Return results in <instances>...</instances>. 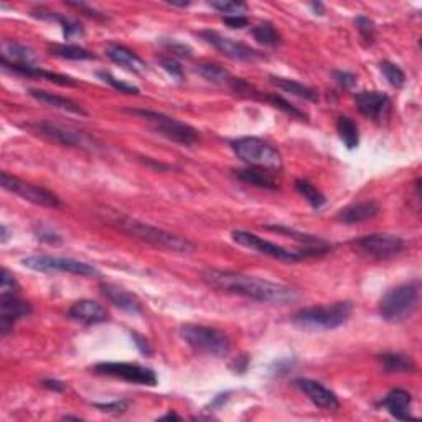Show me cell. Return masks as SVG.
I'll use <instances>...</instances> for the list:
<instances>
[{"mask_svg": "<svg viewBox=\"0 0 422 422\" xmlns=\"http://www.w3.org/2000/svg\"><path fill=\"white\" fill-rule=\"evenodd\" d=\"M201 281L211 289L229 295H241L261 304H289L299 299L294 287L248 276L243 272L206 269L201 272Z\"/></svg>", "mask_w": 422, "mask_h": 422, "instance_id": "obj_1", "label": "cell"}, {"mask_svg": "<svg viewBox=\"0 0 422 422\" xmlns=\"http://www.w3.org/2000/svg\"><path fill=\"white\" fill-rule=\"evenodd\" d=\"M101 217L106 223L117 228L121 233L141 239V241L151 244L153 248H160L177 254H190L195 251V244L186 238L165 231V229L153 226V224L143 223L141 219L126 217V215L117 213L114 210L101 211Z\"/></svg>", "mask_w": 422, "mask_h": 422, "instance_id": "obj_2", "label": "cell"}, {"mask_svg": "<svg viewBox=\"0 0 422 422\" xmlns=\"http://www.w3.org/2000/svg\"><path fill=\"white\" fill-rule=\"evenodd\" d=\"M352 314V302H333L328 305H315L295 312L292 324L305 332H328L347 324Z\"/></svg>", "mask_w": 422, "mask_h": 422, "instance_id": "obj_3", "label": "cell"}, {"mask_svg": "<svg viewBox=\"0 0 422 422\" xmlns=\"http://www.w3.org/2000/svg\"><path fill=\"white\" fill-rule=\"evenodd\" d=\"M231 238L239 246L248 248L254 252L264 254V256H269L282 262H300L305 261V259L320 257L330 251V246H305L304 249H289L267 241L264 238H259L254 233L243 231V229H234L231 233Z\"/></svg>", "mask_w": 422, "mask_h": 422, "instance_id": "obj_4", "label": "cell"}, {"mask_svg": "<svg viewBox=\"0 0 422 422\" xmlns=\"http://www.w3.org/2000/svg\"><path fill=\"white\" fill-rule=\"evenodd\" d=\"M419 304V281H411L388 290L378 304V312L383 320L399 324L414 314Z\"/></svg>", "mask_w": 422, "mask_h": 422, "instance_id": "obj_5", "label": "cell"}, {"mask_svg": "<svg viewBox=\"0 0 422 422\" xmlns=\"http://www.w3.org/2000/svg\"><path fill=\"white\" fill-rule=\"evenodd\" d=\"M180 337L193 348L196 353L210 354V357H226L231 350L228 335L222 330L206 327V325L185 324L180 327Z\"/></svg>", "mask_w": 422, "mask_h": 422, "instance_id": "obj_6", "label": "cell"}, {"mask_svg": "<svg viewBox=\"0 0 422 422\" xmlns=\"http://www.w3.org/2000/svg\"><path fill=\"white\" fill-rule=\"evenodd\" d=\"M129 114L146 119L147 122L152 124L153 131L160 134L162 137L169 139V141L180 143V146H193L200 141V134L195 127L188 126V124L177 121V119L167 116V114L148 111V109H127Z\"/></svg>", "mask_w": 422, "mask_h": 422, "instance_id": "obj_7", "label": "cell"}, {"mask_svg": "<svg viewBox=\"0 0 422 422\" xmlns=\"http://www.w3.org/2000/svg\"><path fill=\"white\" fill-rule=\"evenodd\" d=\"M231 148L238 158H241L249 167H259V169L274 172L282 169V157L279 151L272 147L271 143L264 142L262 139L239 137L231 142Z\"/></svg>", "mask_w": 422, "mask_h": 422, "instance_id": "obj_8", "label": "cell"}, {"mask_svg": "<svg viewBox=\"0 0 422 422\" xmlns=\"http://www.w3.org/2000/svg\"><path fill=\"white\" fill-rule=\"evenodd\" d=\"M32 129L33 132L38 136L46 139L53 143H60L63 147H71V148H79V151L86 152H98L103 148L101 143L96 137H91L89 134L79 132V131H71V129L61 127L58 124H53L48 121H38V122H30L27 126Z\"/></svg>", "mask_w": 422, "mask_h": 422, "instance_id": "obj_9", "label": "cell"}, {"mask_svg": "<svg viewBox=\"0 0 422 422\" xmlns=\"http://www.w3.org/2000/svg\"><path fill=\"white\" fill-rule=\"evenodd\" d=\"M22 264L28 269L37 272H66L81 277L98 276L99 271L88 262L76 261L71 257H55V256H30L22 259Z\"/></svg>", "mask_w": 422, "mask_h": 422, "instance_id": "obj_10", "label": "cell"}, {"mask_svg": "<svg viewBox=\"0 0 422 422\" xmlns=\"http://www.w3.org/2000/svg\"><path fill=\"white\" fill-rule=\"evenodd\" d=\"M94 373L104 376L117 378V380L132 383V385H143V386H155L157 375L155 371L147 366H141L136 363H124V362H104L98 363L94 366Z\"/></svg>", "mask_w": 422, "mask_h": 422, "instance_id": "obj_11", "label": "cell"}, {"mask_svg": "<svg viewBox=\"0 0 422 422\" xmlns=\"http://www.w3.org/2000/svg\"><path fill=\"white\" fill-rule=\"evenodd\" d=\"M352 246L357 249L359 254L364 256L378 259H391L399 254L404 249V241L399 236H392V234H368V236H362L354 241L350 243Z\"/></svg>", "mask_w": 422, "mask_h": 422, "instance_id": "obj_12", "label": "cell"}, {"mask_svg": "<svg viewBox=\"0 0 422 422\" xmlns=\"http://www.w3.org/2000/svg\"><path fill=\"white\" fill-rule=\"evenodd\" d=\"M2 186L11 193L28 201V203L45 206V208H60L61 206V200L55 193H51L50 190L28 184V181L20 180L18 177L7 174V172H2Z\"/></svg>", "mask_w": 422, "mask_h": 422, "instance_id": "obj_13", "label": "cell"}, {"mask_svg": "<svg viewBox=\"0 0 422 422\" xmlns=\"http://www.w3.org/2000/svg\"><path fill=\"white\" fill-rule=\"evenodd\" d=\"M200 37L203 38L206 43H210L215 50H218L222 55H224L229 60L241 61V63H256V61L264 60L262 53H259L251 46L244 45L241 41L233 40V38L223 37L222 33L215 30L200 32Z\"/></svg>", "mask_w": 422, "mask_h": 422, "instance_id": "obj_14", "label": "cell"}, {"mask_svg": "<svg viewBox=\"0 0 422 422\" xmlns=\"http://www.w3.org/2000/svg\"><path fill=\"white\" fill-rule=\"evenodd\" d=\"M32 312L33 310L30 304L22 300L17 294L0 295V333H2V337L11 333L13 325H15L18 320L32 315Z\"/></svg>", "mask_w": 422, "mask_h": 422, "instance_id": "obj_15", "label": "cell"}, {"mask_svg": "<svg viewBox=\"0 0 422 422\" xmlns=\"http://www.w3.org/2000/svg\"><path fill=\"white\" fill-rule=\"evenodd\" d=\"M292 385H294L300 392H304V395L309 397L316 407H320V409L337 411L340 407V401L337 395H335L333 391H330L328 388H325L322 383L309 380V378H299V380H294Z\"/></svg>", "mask_w": 422, "mask_h": 422, "instance_id": "obj_16", "label": "cell"}, {"mask_svg": "<svg viewBox=\"0 0 422 422\" xmlns=\"http://www.w3.org/2000/svg\"><path fill=\"white\" fill-rule=\"evenodd\" d=\"M358 111L369 119H383L390 111V96L381 93V91H362L354 98Z\"/></svg>", "mask_w": 422, "mask_h": 422, "instance_id": "obj_17", "label": "cell"}, {"mask_svg": "<svg viewBox=\"0 0 422 422\" xmlns=\"http://www.w3.org/2000/svg\"><path fill=\"white\" fill-rule=\"evenodd\" d=\"M68 316L73 322H78L81 325H98L109 319L108 310H106L99 302L89 299L75 302V304L70 307Z\"/></svg>", "mask_w": 422, "mask_h": 422, "instance_id": "obj_18", "label": "cell"}, {"mask_svg": "<svg viewBox=\"0 0 422 422\" xmlns=\"http://www.w3.org/2000/svg\"><path fill=\"white\" fill-rule=\"evenodd\" d=\"M101 292H103V295L106 297V299L111 302V304L116 305L117 309L127 312V314H131V315L142 314L141 300H139L137 297L132 294V292L122 289V287H119V286L108 284V282H106V284H101Z\"/></svg>", "mask_w": 422, "mask_h": 422, "instance_id": "obj_19", "label": "cell"}, {"mask_svg": "<svg viewBox=\"0 0 422 422\" xmlns=\"http://www.w3.org/2000/svg\"><path fill=\"white\" fill-rule=\"evenodd\" d=\"M2 68L6 71H12V73L20 75L23 78H33V79H45L48 83H55L60 86H78V83L71 78V76L53 73V71L41 70L40 66H23V65H8L2 63Z\"/></svg>", "mask_w": 422, "mask_h": 422, "instance_id": "obj_20", "label": "cell"}, {"mask_svg": "<svg viewBox=\"0 0 422 422\" xmlns=\"http://www.w3.org/2000/svg\"><path fill=\"white\" fill-rule=\"evenodd\" d=\"M380 211V205H378L375 200L359 201V203H353L350 206H345L343 210H340L337 219L343 224H357L378 217Z\"/></svg>", "mask_w": 422, "mask_h": 422, "instance_id": "obj_21", "label": "cell"}, {"mask_svg": "<svg viewBox=\"0 0 422 422\" xmlns=\"http://www.w3.org/2000/svg\"><path fill=\"white\" fill-rule=\"evenodd\" d=\"M411 402L412 397L409 392L404 390H392L380 401V406L396 419L412 421L416 417L411 414Z\"/></svg>", "mask_w": 422, "mask_h": 422, "instance_id": "obj_22", "label": "cell"}, {"mask_svg": "<svg viewBox=\"0 0 422 422\" xmlns=\"http://www.w3.org/2000/svg\"><path fill=\"white\" fill-rule=\"evenodd\" d=\"M106 56L114 63L121 66V68L132 71V73H143L147 70L146 61L141 56H137L132 50H129L127 46L117 45V43H111L106 46Z\"/></svg>", "mask_w": 422, "mask_h": 422, "instance_id": "obj_23", "label": "cell"}, {"mask_svg": "<svg viewBox=\"0 0 422 422\" xmlns=\"http://www.w3.org/2000/svg\"><path fill=\"white\" fill-rule=\"evenodd\" d=\"M2 51V63L8 65H23V66H37V55L32 48L18 41L4 40L0 45Z\"/></svg>", "mask_w": 422, "mask_h": 422, "instance_id": "obj_24", "label": "cell"}, {"mask_svg": "<svg viewBox=\"0 0 422 422\" xmlns=\"http://www.w3.org/2000/svg\"><path fill=\"white\" fill-rule=\"evenodd\" d=\"M234 177H236L238 180L244 181V184L259 186V188H266V190L279 188V180L276 179L274 170L259 169V167H249V169L234 170Z\"/></svg>", "mask_w": 422, "mask_h": 422, "instance_id": "obj_25", "label": "cell"}, {"mask_svg": "<svg viewBox=\"0 0 422 422\" xmlns=\"http://www.w3.org/2000/svg\"><path fill=\"white\" fill-rule=\"evenodd\" d=\"M28 94H30L33 99L40 101L41 104L50 106V108L76 114V116H88V113H86L78 103H75V101H71L68 98H63V96L48 93V91H43V89H28Z\"/></svg>", "mask_w": 422, "mask_h": 422, "instance_id": "obj_26", "label": "cell"}, {"mask_svg": "<svg viewBox=\"0 0 422 422\" xmlns=\"http://www.w3.org/2000/svg\"><path fill=\"white\" fill-rule=\"evenodd\" d=\"M383 371L395 375V373H412L416 371V363L411 357H407L404 353H395L388 352L378 357Z\"/></svg>", "mask_w": 422, "mask_h": 422, "instance_id": "obj_27", "label": "cell"}, {"mask_svg": "<svg viewBox=\"0 0 422 422\" xmlns=\"http://www.w3.org/2000/svg\"><path fill=\"white\" fill-rule=\"evenodd\" d=\"M32 15L37 18H41V20H48V22H56L60 23L61 28H63V35L65 40H71V38L83 35V28L78 22L71 20V18L61 15L58 12H51L46 11V8H35V11H32Z\"/></svg>", "mask_w": 422, "mask_h": 422, "instance_id": "obj_28", "label": "cell"}, {"mask_svg": "<svg viewBox=\"0 0 422 422\" xmlns=\"http://www.w3.org/2000/svg\"><path fill=\"white\" fill-rule=\"evenodd\" d=\"M271 83L277 86L281 91H284V93L297 96V98L312 101V103H316V101H319V94H316L312 88H309V86L299 83V81H294L289 78H279V76H271Z\"/></svg>", "mask_w": 422, "mask_h": 422, "instance_id": "obj_29", "label": "cell"}, {"mask_svg": "<svg viewBox=\"0 0 422 422\" xmlns=\"http://www.w3.org/2000/svg\"><path fill=\"white\" fill-rule=\"evenodd\" d=\"M51 55L58 56L63 60H73V61H84V60H96V55H93L89 50L79 46L71 45V43H53L48 46Z\"/></svg>", "mask_w": 422, "mask_h": 422, "instance_id": "obj_30", "label": "cell"}, {"mask_svg": "<svg viewBox=\"0 0 422 422\" xmlns=\"http://www.w3.org/2000/svg\"><path fill=\"white\" fill-rule=\"evenodd\" d=\"M196 73H198L201 78L208 81V83L218 84V86H228L231 84V81L234 76H231L228 70H224L223 66L219 65H213V63H203L196 66Z\"/></svg>", "mask_w": 422, "mask_h": 422, "instance_id": "obj_31", "label": "cell"}, {"mask_svg": "<svg viewBox=\"0 0 422 422\" xmlns=\"http://www.w3.org/2000/svg\"><path fill=\"white\" fill-rule=\"evenodd\" d=\"M337 132H338L340 139H342V142L345 143V147L350 148V151H353V148L358 147L359 131H358L357 122H354L353 119H350L347 116L338 117Z\"/></svg>", "mask_w": 422, "mask_h": 422, "instance_id": "obj_32", "label": "cell"}, {"mask_svg": "<svg viewBox=\"0 0 422 422\" xmlns=\"http://www.w3.org/2000/svg\"><path fill=\"white\" fill-rule=\"evenodd\" d=\"M251 33H252L254 40H257L264 46L276 48L282 43V37H281L279 30H277V28L272 25L271 22L259 23V25H256L252 28Z\"/></svg>", "mask_w": 422, "mask_h": 422, "instance_id": "obj_33", "label": "cell"}, {"mask_svg": "<svg viewBox=\"0 0 422 422\" xmlns=\"http://www.w3.org/2000/svg\"><path fill=\"white\" fill-rule=\"evenodd\" d=\"M295 190L299 191L300 196H304L307 203H309L312 208L315 210H320L322 206L325 205V196L322 191H320L316 186H314L310 184L309 180H304V179H299L295 180Z\"/></svg>", "mask_w": 422, "mask_h": 422, "instance_id": "obj_34", "label": "cell"}, {"mask_svg": "<svg viewBox=\"0 0 422 422\" xmlns=\"http://www.w3.org/2000/svg\"><path fill=\"white\" fill-rule=\"evenodd\" d=\"M259 101H266V103H269L274 106V108L281 109L282 113H286L287 116L294 117V119H300V121H307V114L302 113L299 108H295L294 104H290L289 101H286L282 96L277 94H261L259 96Z\"/></svg>", "mask_w": 422, "mask_h": 422, "instance_id": "obj_35", "label": "cell"}, {"mask_svg": "<svg viewBox=\"0 0 422 422\" xmlns=\"http://www.w3.org/2000/svg\"><path fill=\"white\" fill-rule=\"evenodd\" d=\"M208 6L219 13L228 15H244L248 12V6L244 2H236V0H211Z\"/></svg>", "mask_w": 422, "mask_h": 422, "instance_id": "obj_36", "label": "cell"}, {"mask_svg": "<svg viewBox=\"0 0 422 422\" xmlns=\"http://www.w3.org/2000/svg\"><path fill=\"white\" fill-rule=\"evenodd\" d=\"M267 229H271V231H274V233L286 234V236H290L292 239H297V241L304 243L305 246H328V244L322 241L320 238L310 236V234H305V233H299V231H295V229H290L286 226H267Z\"/></svg>", "mask_w": 422, "mask_h": 422, "instance_id": "obj_37", "label": "cell"}, {"mask_svg": "<svg viewBox=\"0 0 422 422\" xmlns=\"http://www.w3.org/2000/svg\"><path fill=\"white\" fill-rule=\"evenodd\" d=\"M380 70L383 76L388 79V83L395 86V88H402V86L406 84L404 71H402L397 65L391 63V61H383L380 65Z\"/></svg>", "mask_w": 422, "mask_h": 422, "instance_id": "obj_38", "label": "cell"}, {"mask_svg": "<svg viewBox=\"0 0 422 422\" xmlns=\"http://www.w3.org/2000/svg\"><path fill=\"white\" fill-rule=\"evenodd\" d=\"M98 78L103 79L104 83H108L109 86H113L114 89L119 91V93H122V94H134V96H137L139 93H141V89H139L137 86L124 83V81H119L117 78H114V76L111 73H108V71H98Z\"/></svg>", "mask_w": 422, "mask_h": 422, "instance_id": "obj_39", "label": "cell"}, {"mask_svg": "<svg viewBox=\"0 0 422 422\" xmlns=\"http://www.w3.org/2000/svg\"><path fill=\"white\" fill-rule=\"evenodd\" d=\"M354 23H357L358 32H359V35L363 37V40L371 45V43L375 41V38H376L375 22H373L371 18L366 17V15H359V17L354 18Z\"/></svg>", "mask_w": 422, "mask_h": 422, "instance_id": "obj_40", "label": "cell"}, {"mask_svg": "<svg viewBox=\"0 0 422 422\" xmlns=\"http://www.w3.org/2000/svg\"><path fill=\"white\" fill-rule=\"evenodd\" d=\"M160 45L164 46L167 51L180 56V58H191V56H193V50H191V46L186 45V43H181L179 40H174V38H164V40H160Z\"/></svg>", "mask_w": 422, "mask_h": 422, "instance_id": "obj_41", "label": "cell"}, {"mask_svg": "<svg viewBox=\"0 0 422 422\" xmlns=\"http://www.w3.org/2000/svg\"><path fill=\"white\" fill-rule=\"evenodd\" d=\"M131 406V401L127 399H119L114 402H94V407L101 412H106V414H113V416H121L129 409Z\"/></svg>", "mask_w": 422, "mask_h": 422, "instance_id": "obj_42", "label": "cell"}, {"mask_svg": "<svg viewBox=\"0 0 422 422\" xmlns=\"http://www.w3.org/2000/svg\"><path fill=\"white\" fill-rule=\"evenodd\" d=\"M20 286L8 269H2V284H0V295H15Z\"/></svg>", "mask_w": 422, "mask_h": 422, "instance_id": "obj_43", "label": "cell"}, {"mask_svg": "<svg viewBox=\"0 0 422 422\" xmlns=\"http://www.w3.org/2000/svg\"><path fill=\"white\" fill-rule=\"evenodd\" d=\"M333 79L337 81V84L340 86V88H343L347 91L353 89L358 83L357 76H354L353 73H350V71H343V70H335L333 71Z\"/></svg>", "mask_w": 422, "mask_h": 422, "instance_id": "obj_44", "label": "cell"}, {"mask_svg": "<svg viewBox=\"0 0 422 422\" xmlns=\"http://www.w3.org/2000/svg\"><path fill=\"white\" fill-rule=\"evenodd\" d=\"M66 6L76 8V11H79L81 13H84L86 17L93 18V20H96V22H108V17H106L104 13H101V12L96 11V8L89 7L88 4H83V2H68V4H66Z\"/></svg>", "mask_w": 422, "mask_h": 422, "instance_id": "obj_45", "label": "cell"}, {"mask_svg": "<svg viewBox=\"0 0 422 422\" xmlns=\"http://www.w3.org/2000/svg\"><path fill=\"white\" fill-rule=\"evenodd\" d=\"M158 63H160V66L162 68H164L167 73H169L172 78H177L179 81H184V78H185V75H184V70H181V66H180V63L177 60H174V58H160L158 60Z\"/></svg>", "mask_w": 422, "mask_h": 422, "instance_id": "obj_46", "label": "cell"}, {"mask_svg": "<svg viewBox=\"0 0 422 422\" xmlns=\"http://www.w3.org/2000/svg\"><path fill=\"white\" fill-rule=\"evenodd\" d=\"M132 338L134 342H136V347L139 352H141L142 354H146V357H151L152 354V345L151 342L146 337H142V335L139 333H132Z\"/></svg>", "mask_w": 422, "mask_h": 422, "instance_id": "obj_47", "label": "cell"}, {"mask_svg": "<svg viewBox=\"0 0 422 422\" xmlns=\"http://www.w3.org/2000/svg\"><path fill=\"white\" fill-rule=\"evenodd\" d=\"M223 23L224 25H228L229 28H243L246 27L249 20L246 15H224L223 17Z\"/></svg>", "mask_w": 422, "mask_h": 422, "instance_id": "obj_48", "label": "cell"}, {"mask_svg": "<svg viewBox=\"0 0 422 422\" xmlns=\"http://www.w3.org/2000/svg\"><path fill=\"white\" fill-rule=\"evenodd\" d=\"M37 234H38V239H41V241H46L48 244H55V246H56V244H61V236H60V234H56L55 231H51V229L41 228Z\"/></svg>", "mask_w": 422, "mask_h": 422, "instance_id": "obj_49", "label": "cell"}, {"mask_svg": "<svg viewBox=\"0 0 422 422\" xmlns=\"http://www.w3.org/2000/svg\"><path fill=\"white\" fill-rule=\"evenodd\" d=\"M248 366H249V358L246 357V354H241V357L234 358L231 364H229V368H231L234 373H239V375L246 373Z\"/></svg>", "mask_w": 422, "mask_h": 422, "instance_id": "obj_50", "label": "cell"}, {"mask_svg": "<svg viewBox=\"0 0 422 422\" xmlns=\"http://www.w3.org/2000/svg\"><path fill=\"white\" fill-rule=\"evenodd\" d=\"M41 385L53 392H63L66 390V383L60 380H43Z\"/></svg>", "mask_w": 422, "mask_h": 422, "instance_id": "obj_51", "label": "cell"}, {"mask_svg": "<svg viewBox=\"0 0 422 422\" xmlns=\"http://www.w3.org/2000/svg\"><path fill=\"white\" fill-rule=\"evenodd\" d=\"M142 162L146 165H148V167H153V169H157V170H160V172H164V170H169L170 169V165H165V164H160V162H157L155 160H152V158H148V157H142Z\"/></svg>", "mask_w": 422, "mask_h": 422, "instance_id": "obj_52", "label": "cell"}, {"mask_svg": "<svg viewBox=\"0 0 422 422\" xmlns=\"http://www.w3.org/2000/svg\"><path fill=\"white\" fill-rule=\"evenodd\" d=\"M228 397H229V392H224V395H218L217 397H215V401L211 402L210 407H211V409H218V407H222L224 402L228 401Z\"/></svg>", "mask_w": 422, "mask_h": 422, "instance_id": "obj_53", "label": "cell"}, {"mask_svg": "<svg viewBox=\"0 0 422 422\" xmlns=\"http://www.w3.org/2000/svg\"><path fill=\"white\" fill-rule=\"evenodd\" d=\"M181 417L179 414H175V412H167L165 416L160 417V421H180Z\"/></svg>", "mask_w": 422, "mask_h": 422, "instance_id": "obj_54", "label": "cell"}, {"mask_svg": "<svg viewBox=\"0 0 422 422\" xmlns=\"http://www.w3.org/2000/svg\"><path fill=\"white\" fill-rule=\"evenodd\" d=\"M310 8L316 13V15H324V6H322V4H310Z\"/></svg>", "mask_w": 422, "mask_h": 422, "instance_id": "obj_55", "label": "cell"}, {"mask_svg": "<svg viewBox=\"0 0 422 422\" xmlns=\"http://www.w3.org/2000/svg\"><path fill=\"white\" fill-rule=\"evenodd\" d=\"M167 4H169V6H172V7H180V8H185V7L190 6V2H167Z\"/></svg>", "mask_w": 422, "mask_h": 422, "instance_id": "obj_56", "label": "cell"}, {"mask_svg": "<svg viewBox=\"0 0 422 422\" xmlns=\"http://www.w3.org/2000/svg\"><path fill=\"white\" fill-rule=\"evenodd\" d=\"M8 239V231H7V226L6 224H2V243H6Z\"/></svg>", "mask_w": 422, "mask_h": 422, "instance_id": "obj_57", "label": "cell"}]
</instances>
